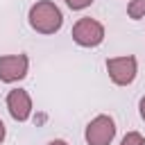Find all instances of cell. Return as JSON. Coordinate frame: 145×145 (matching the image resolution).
<instances>
[{"label": "cell", "mask_w": 145, "mask_h": 145, "mask_svg": "<svg viewBox=\"0 0 145 145\" xmlns=\"http://www.w3.org/2000/svg\"><path fill=\"white\" fill-rule=\"evenodd\" d=\"M27 20H29V27L39 34H54L61 29L63 25V16H61V9L50 2V0H39L29 7V14H27Z\"/></svg>", "instance_id": "6da1fadb"}, {"label": "cell", "mask_w": 145, "mask_h": 145, "mask_svg": "<svg viewBox=\"0 0 145 145\" xmlns=\"http://www.w3.org/2000/svg\"><path fill=\"white\" fill-rule=\"evenodd\" d=\"M72 41L77 45H82V48H97L104 41V27H102V23H97L91 16L79 18L72 25Z\"/></svg>", "instance_id": "7a4b0ae2"}, {"label": "cell", "mask_w": 145, "mask_h": 145, "mask_svg": "<svg viewBox=\"0 0 145 145\" xmlns=\"http://www.w3.org/2000/svg\"><path fill=\"white\" fill-rule=\"evenodd\" d=\"M106 72H109V77H111L113 84H118V86H129V84L136 79V72H138L136 57L127 54V57L106 59Z\"/></svg>", "instance_id": "3957f363"}, {"label": "cell", "mask_w": 145, "mask_h": 145, "mask_svg": "<svg viewBox=\"0 0 145 145\" xmlns=\"http://www.w3.org/2000/svg\"><path fill=\"white\" fill-rule=\"evenodd\" d=\"M116 136V122L111 116H97L86 125L84 138L88 145H109Z\"/></svg>", "instance_id": "277c9868"}, {"label": "cell", "mask_w": 145, "mask_h": 145, "mask_svg": "<svg viewBox=\"0 0 145 145\" xmlns=\"http://www.w3.org/2000/svg\"><path fill=\"white\" fill-rule=\"evenodd\" d=\"M27 68H29L27 54H5L0 57V82L5 84L20 82L27 75Z\"/></svg>", "instance_id": "5b68a950"}, {"label": "cell", "mask_w": 145, "mask_h": 145, "mask_svg": "<svg viewBox=\"0 0 145 145\" xmlns=\"http://www.w3.org/2000/svg\"><path fill=\"white\" fill-rule=\"evenodd\" d=\"M7 109L11 113V118L16 122H25L29 116H32V100H29V93L23 91V88H14L9 91L7 95Z\"/></svg>", "instance_id": "8992f818"}, {"label": "cell", "mask_w": 145, "mask_h": 145, "mask_svg": "<svg viewBox=\"0 0 145 145\" xmlns=\"http://www.w3.org/2000/svg\"><path fill=\"white\" fill-rule=\"evenodd\" d=\"M127 16H129L131 20L145 18V0H131L129 7H127Z\"/></svg>", "instance_id": "52a82bcc"}, {"label": "cell", "mask_w": 145, "mask_h": 145, "mask_svg": "<svg viewBox=\"0 0 145 145\" xmlns=\"http://www.w3.org/2000/svg\"><path fill=\"white\" fill-rule=\"evenodd\" d=\"M120 145H145V138L138 131H127L125 138L120 140Z\"/></svg>", "instance_id": "ba28073f"}, {"label": "cell", "mask_w": 145, "mask_h": 145, "mask_svg": "<svg viewBox=\"0 0 145 145\" xmlns=\"http://www.w3.org/2000/svg\"><path fill=\"white\" fill-rule=\"evenodd\" d=\"M72 11H79V9H86V7H91L93 5V0H63Z\"/></svg>", "instance_id": "9c48e42d"}, {"label": "cell", "mask_w": 145, "mask_h": 145, "mask_svg": "<svg viewBox=\"0 0 145 145\" xmlns=\"http://www.w3.org/2000/svg\"><path fill=\"white\" fill-rule=\"evenodd\" d=\"M138 111H140V118L145 120V95L140 97V102H138Z\"/></svg>", "instance_id": "30bf717a"}, {"label": "cell", "mask_w": 145, "mask_h": 145, "mask_svg": "<svg viewBox=\"0 0 145 145\" xmlns=\"http://www.w3.org/2000/svg\"><path fill=\"white\" fill-rule=\"evenodd\" d=\"M5 136H7V129H5V122L0 120V145H2V140H5Z\"/></svg>", "instance_id": "8fae6325"}, {"label": "cell", "mask_w": 145, "mask_h": 145, "mask_svg": "<svg viewBox=\"0 0 145 145\" xmlns=\"http://www.w3.org/2000/svg\"><path fill=\"white\" fill-rule=\"evenodd\" d=\"M48 145H68V143H66V140H61V138H54V140H50Z\"/></svg>", "instance_id": "7c38bea8"}]
</instances>
